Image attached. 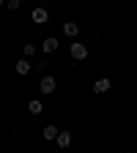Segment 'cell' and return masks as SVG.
Segmentation results:
<instances>
[{
    "instance_id": "5b68a950",
    "label": "cell",
    "mask_w": 137,
    "mask_h": 153,
    "mask_svg": "<svg viewBox=\"0 0 137 153\" xmlns=\"http://www.w3.org/2000/svg\"><path fill=\"white\" fill-rule=\"evenodd\" d=\"M41 49H44L47 55H49V52H55V49H58V38H52V36H49V38H44V41H41Z\"/></svg>"
},
{
    "instance_id": "ba28073f",
    "label": "cell",
    "mask_w": 137,
    "mask_h": 153,
    "mask_svg": "<svg viewBox=\"0 0 137 153\" xmlns=\"http://www.w3.org/2000/svg\"><path fill=\"white\" fill-rule=\"evenodd\" d=\"M28 112H30V115H41V112H44L41 101H36V99H33V101H28Z\"/></svg>"
},
{
    "instance_id": "30bf717a",
    "label": "cell",
    "mask_w": 137,
    "mask_h": 153,
    "mask_svg": "<svg viewBox=\"0 0 137 153\" xmlns=\"http://www.w3.org/2000/svg\"><path fill=\"white\" fill-rule=\"evenodd\" d=\"M30 68H33V66H30V63L25 60V57H22V60L16 63V74H22V76H25V74H30Z\"/></svg>"
},
{
    "instance_id": "7c38bea8",
    "label": "cell",
    "mask_w": 137,
    "mask_h": 153,
    "mask_svg": "<svg viewBox=\"0 0 137 153\" xmlns=\"http://www.w3.org/2000/svg\"><path fill=\"white\" fill-rule=\"evenodd\" d=\"M124 153H132V150H124Z\"/></svg>"
},
{
    "instance_id": "9c48e42d",
    "label": "cell",
    "mask_w": 137,
    "mask_h": 153,
    "mask_svg": "<svg viewBox=\"0 0 137 153\" xmlns=\"http://www.w3.org/2000/svg\"><path fill=\"white\" fill-rule=\"evenodd\" d=\"M63 33H66V36H69V38H74V36H77V33H80V27H77V25H74V22H63Z\"/></svg>"
},
{
    "instance_id": "8992f818",
    "label": "cell",
    "mask_w": 137,
    "mask_h": 153,
    "mask_svg": "<svg viewBox=\"0 0 137 153\" xmlns=\"http://www.w3.org/2000/svg\"><path fill=\"white\" fill-rule=\"evenodd\" d=\"M58 145H61V148H69L71 145V134L69 131H61V134H58V140H55Z\"/></svg>"
},
{
    "instance_id": "8fae6325",
    "label": "cell",
    "mask_w": 137,
    "mask_h": 153,
    "mask_svg": "<svg viewBox=\"0 0 137 153\" xmlns=\"http://www.w3.org/2000/svg\"><path fill=\"white\" fill-rule=\"evenodd\" d=\"M22 52H25V60H28V57H33V55H36V44H25Z\"/></svg>"
},
{
    "instance_id": "4fadbf2b",
    "label": "cell",
    "mask_w": 137,
    "mask_h": 153,
    "mask_svg": "<svg viewBox=\"0 0 137 153\" xmlns=\"http://www.w3.org/2000/svg\"><path fill=\"white\" fill-rule=\"evenodd\" d=\"M132 153H137V150H132Z\"/></svg>"
},
{
    "instance_id": "6da1fadb",
    "label": "cell",
    "mask_w": 137,
    "mask_h": 153,
    "mask_svg": "<svg viewBox=\"0 0 137 153\" xmlns=\"http://www.w3.org/2000/svg\"><path fill=\"white\" fill-rule=\"evenodd\" d=\"M55 88H58V82H55V76H41V82H38V90H41L44 96H49V93H55Z\"/></svg>"
},
{
    "instance_id": "277c9868",
    "label": "cell",
    "mask_w": 137,
    "mask_h": 153,
    "mask_svg": "<svg viewBox=\"0 0 137 153\" xmlns=\"http://www.w3.org/2000/svg\"><path fill=\"white\" fill-rule=\"evenodd\" d=\"M30 19H33V22H36V25H44V22H47V19H49V16H47V11H44V8H33V14H30Z\"/></svg>"
},
{
    "instance_id": "3957f363",
    "label": "cell",
    "mask_w": 137,
    "mask_h": 153,
    "mask_svg": "<svg viewBox=\"0 0 137 153\" xmlns=\"http://www.w3.org/2000/svg\"><path fill=\"white\" fill-rule=\"evenodd\" d=\"M58 134H61V128H58V126H44V131H41V137L47 140V142H52V140H58Z\"/></svg>"
},
{
    "instance_id": "7a4b0ae2",
    "label": "cell",
    "mask_w": 137,
    "mask_h": 153,
    "mask_svg": "<svg viewBox=\"0 0 137 153\" xmlns=\"http://www.w3.org/2000/svg\"><path fill=\"white\" fill-rule=\"evenodd\" d=\"M71 57L74 60H85L88 57V47L85 44H71Z\"/></svg>"
},
{
    "instance_id": "52a82bcc",
    "label": "cell",
    "mask_w": 137,
    "mask_h": 153,
    "mask_svg": "<svg viewBox=\"0 0 137 153\" xmlns=\"http://www.w3.org/2000/svg\"><path fill=\"white\" fill-rule=\"evenodd\" d=\"M107 90H110V79H107V76H104V79H99V82L93 85V93H107Z\"/></svg>"
}]
</instances>
